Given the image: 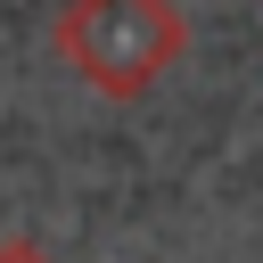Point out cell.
<instances>
[{"label":"cell","mask_w":263,"mask_h":263,"mask_svg":"<svg viewBox=\"0 0 263 263\" xmlns=\"http://www.w3.org/2000/svg\"><path fill=\"white\" fill-rule=\"evenodd\" d=\"M58 58L107 90V99H140L164 82V66L181 58V16L173 0H66L58 16Z\"/></svg>","instance_id":"6da1fadb"},{"label":"cell","mask_w":263,"mask_h":263,"mask_svg":"<svg viewBox=\"0 0 263 263\" xmlns=\"http://www.w3.org/2000/svg\"><path fill=\"white\" fill-rule=\"evenodd\" d=\"M0 263H49V255H41L33 238H0Z\"/></svg>","instance_id":"7a4b0ae2"}]
</instances>
